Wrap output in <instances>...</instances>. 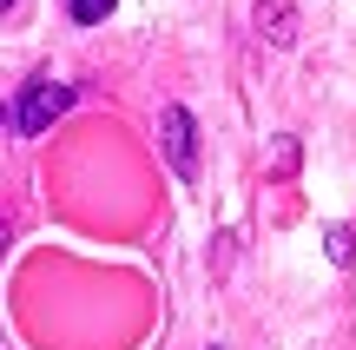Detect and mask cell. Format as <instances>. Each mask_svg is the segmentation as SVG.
I'll use <instances>...</instances> for the list:
<instances>
[{
    "label": "cell",
    "instance_id": "cell-7",
    "mask_svg": "<svg viewBox=\"0 0 356 350\" xmlns=\"http://www.w3.org/2000/svg\"><path fill=\"white\" fill-rule=\"evenodd\" d=\"M7 7H13V0H0V13H7Z\"/></svg>",
    "mask_w": 356,
    "mask_h": 350
},
{
    "label": "cell",
    "instance_id": "cell-5",
    "mask_svg": "<svg viewBox=\"0 0 356 350\" xmlns=\"http://www.w3.org/2000/svg\"><path fill=\"white\" fill-rule=\"evenodd\" d=\"M323 245H330V258H337V264H350V258H356V238L343 232V225H330V238H323Z\"/></svg>",
    "mask_w": 356,
    "mask_h": 350
},
{
    "label": "cell",
    "instance_id": "cell-1",
    "mask_svg": "<svg viewBox=\"0 0 356 350\" xmlns=\"http://www.w3.org/2000/svg\"><path fill=\"white\" fill-rule=\"evenodd\" d=\"M159 145H165L178 179H198V126H191L185 106H165V113H159Z\"/></svg>",
    "mask_w": 356,
    "mask_h": 350
},
{
    "label": "cell",
    "instance_id": "cell-3",
    "mask_svg": "<svg viewBox=\"0 0 356 350\" xmlns=\"http://www.w3.org/2000/svg\"><path fill=\"white\" fill-rule=\"evenodd\" d=\"M257 26H264L270 40H277V47H291V7H284V0H264V7H257Z\"/></svg>",
    "mask_w": 356,
    "mask_h": 350
},
{
    "label": "cell",
    "instance_id": "cell-6",
    "mask_svg": "<svg viewBox=\"0 0 356 350\" xmlns=\"http://www.w3.org/2000/svg\"><path fill=\"white\" fill-rule=\"evenodd\" d=\"M0 126H7V106H0Z\"/></svg>",
    "mask_w": 356,
    "mask_h": 350
},
{
    "label": "cell",
    "instance_id": "cell-2",
    "mask_svg": "<svg viewBox=\"0 0 356 350\" xmlns=\"http://www.w3.org/2000/svg\"><path fill=\"white\" fill-rule=\"evenodd\" d=\"M73 106V86H60V79H26V93H20V132H47L53 119Z\"/></svg>",
    "mask_w": 356,
    "mask_h": 350
},
{
    "label": "cell",
    "instance_id": "cell-4",
    "mask_svg": "<svg viewBox=\"0 0 356 350\" xmlns=\"http://www.w3.org/2000/svg\"><path fill=\"white\" fill-rule=\"evenodd\" d=\"M119 0H66V13H73L79 26H92V20H106V13H113Z\"/></svg>",
    "mask_w": 356,
    "mask_h": 350
}]
</instances>
